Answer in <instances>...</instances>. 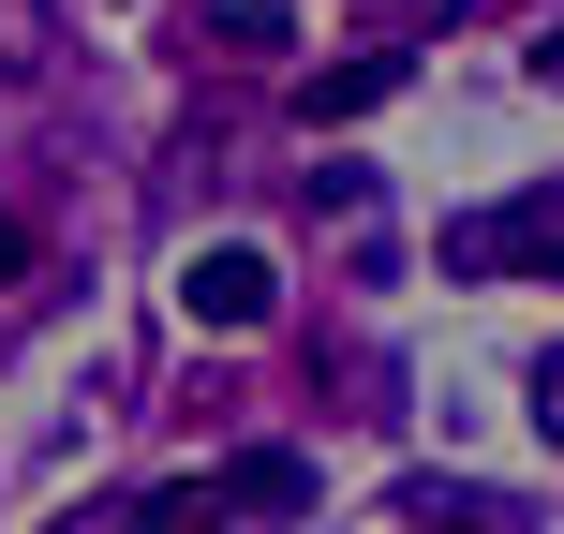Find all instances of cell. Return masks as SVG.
I'll use <instances>...</instances> for the list:
<instances>
[{"mask_svg":"<svg viewBox=\"0 0 564 534\" xmlns=\"http://www.w3.org/2000/svg\"><path fill=\"white\" fill-rule=\"evenodd\" d=\"M460 282H506V268H564V194H506V208H460L446 224Z\"/></svg>","mask_w":564,"mask_h":534,"instance_id":"obj_1","label":"cell"},{"mask_svg":"<svg viewBox=\"0 0 564 534\" xmlns=\"http://www.w3.org/2000/svg\"><path fill=\"white\" fill-rule=\"evenodd\" d=\"M178 312H194V327H268V312H282V268L253 253V238H224V253H194V268H178Z\"/></svg>","mask_w":564,"mask_h":534,"instance_id":"obj_2","label":"cell"},{"mask_svg":"<svg viewBox=\"0 0 564 534\" xmlns=\"http://www.w3.org/2000/svg\"><path fill=\"white\" fill-rule=\"evenodd\" d=\"M208 505L224 520H312V460L297 446H238L224 476H208Z\"/></svg>","mask_w":564,"mask_h":534,"instance_id":"obj_3","label":"cell"},{"mask_svg":"<svg viewBox=\"0 0 564 534\" xmlns=\"http://www.w3.org/2000/svg\"><path fill=\"white\" fill-rule=\"evenodd\" d=\"M387 89H401V45H357V59H312V75H297V119H312V134H341V119H371V105H387Z\"/></svg>","mask_w":564,"mask_h":534,"instance_id":"obj_4","label":"cell"},{"mask_svg":"<svg viewBox=\"0 0 564 534\" xmlns=\"http://www.w3.org/2000/svg\"><path fill=\"white\" fill-rule=\"evenodd\" d=\"M194 45H208V59H282V45H297V15H268V0H208Z\"/></svg>","mask_w":564,"mask_h":534,"instance_id":"obj_5","label":"cell"},{"mask_svg":"<svg viewBox=\"0 0 564 534\" xmlns=\"http://www.w3.org/2000/svg\"><path fill=\"white\" fill-rule=\"evenodd\" d=\"M45 30H59L45 0H0V75H45Z\"/></svg>","mask_w":564,"mask_h":534,"instance_id":"obj_6","label":"cell"},{"mask_svg":"<svg viewBox=\"0 0 564 534\" xmlns=\"http://www.w3.org/2000/svg\"><path fill=\"white\" fill-rule=\"evenodd\" d=\"M134 520H149V534H208V520H224V505H208V476H194V490H149Z\"/></svg>","mask_w":564,"mask_h":534,"instance_id":"obj_7","label":"cell"},{"mask_svg":"<svg viewBox=\"0 0 564 534\" xmlns=\"http://www.w3.org/2000/svg\"><path fill=\"white\" fill-rule=\"evenodd\" d=\"M535 431H550V446H564V341H550V357H535Z\"/></svg>","mask_w":564,"mask_h":534,"instance_id":"obj_8","label":"cell"},{"mask_svg":"<svg viewBox=\"0 0 564 534\" xmlns=\"http://www.w3.org/2000/svg\"><path fill=\"white\" fill-rule=\"evenodd\" d=\"M535 89H564V15H550V30H535Z\"/></svg>","mask_w":564,"mask_h":534,"instance_id":"obj_9","label":"cell"},{"mask_svg":"<svg viewBox=\"0 0 564 534\" xmlns=\"http://www.w3.org/2000/svg\"><path fill=\"white\" fill-rule=\"evenodd\" d=\"M0 282H30V224H0Z\"/></svg>","mask_w":564,"mask_h":534,"instance_id":"obj_10","label":"cell"},{"mask_svg":"<svg viewBox=\"0 0 564 534\" xmlns=\"http://www.w3.org/2000/svg\"><path fill=\"white\" fill-rule=\"evenodd\" d=\"M59 534H134V520H119V505H89V520H59Z\"/></svg>","mask_w":564,"mask_h":534,"instance_id":"obj_11","label":"cell"}]
</instances>
